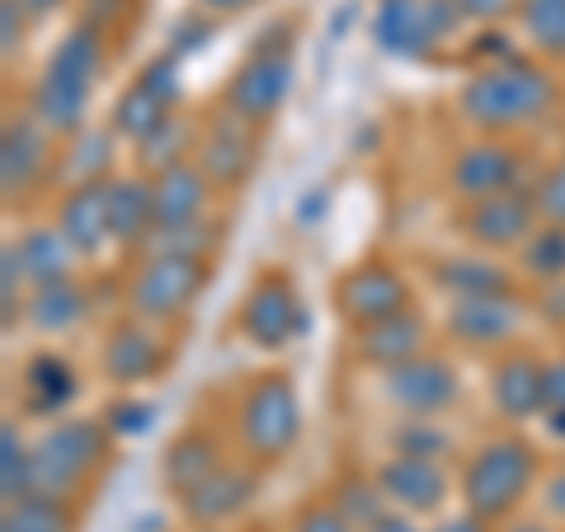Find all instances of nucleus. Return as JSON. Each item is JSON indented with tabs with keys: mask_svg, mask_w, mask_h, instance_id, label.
I'll list each match as a JSON object with an SVG mask.
<instances>
[{
	"mask_svg": "<svg viewBox=\"0 0 565 532\" xmlns=\"http://www.w3.org/2000/svg\"><path fill=\"white\" fill-rule=\"evenodd\" d=\"M462 20H476V24H500L509 14H519L523 0H452Z\"/></svg>",
	"mask_w": 565,
	"mask_h": 532,
	"instance_id": "39",
	"label": "nucleus"
},
{
	"mask_svg": "<svg viewBox=\"0 0 565 532\" xmlns=\"http://www.w3.org/2000/svg\"><path fill=\"white\" fill-rule=\"evenodd\" d=\"M396 453H411V457H444L448 453V438L434 429V419H415L396 434Z\"/></svg>",
	"mask_w": 565,
	"mask_h": 532,
	"instance_id": "37",
	"label": "nucleus"
},
{
	"mask_svg": "<svg viewBox=\"0 0 565 532\" xmlns=\"http://www.w3.org/2000/svg\"><path fill=\"white\" fill-rule=\"evenodd\" d=\"M546 411H565V359L546 363Z\"/></svg>",
	"mask_w": 565,
	"mask_h": 532,
	"instance_id": "43",
	"label": "nucleus"
},
{
	"mask_svg": "<svg viewBox=\"0 0 565 532\" xmlns=\"http://www.w3.org/2000/svg\"><path fill=\"white\" fill-rule=\"evenodd\" d=\"M151 199H156V232H180V226H199L207 199H212V180L199 170V161H180V166H166L156 170L151 180Z\"/></svg>",
	"mask_w": 565,
	"mask_h": 532,
	"instance_id": "17",
	"label": "nucleus"
},
{
	"mask_svg": "<svg viewBox=\"0 0 565 532\" xmlns=\"http://www.w3.org/2000/svg\"><path fill=\"white\" fill-rule=\"evenodd\" d=\"M20 6H24V14H47L57 0H20Z\"/></svg>",
	"mask_w": 565,
	"mask_h": 532,
	"instance_id": "49",
	"label": "nucleus"
},
{
	"mask_svg": "<svg viewBox=\"0 0 565 532\" xmlns=\"http://www.w3.org/2000/svg\"><path fill=\"white\" fill-rule=\"evenodd\" d=\"M537 199L523 189H504L490 193L481 203H467L462 212V236L476 241L481 251H523V241L537 232Z\"/></svg>",
	"mask_w": 565,
	"mask_h": 532,
	"instance_id": "12",
	"label": "nucleus"
},
{
	"mask_svg": "<svg viewBox=\"0 0 565 532\" xmlns=\"http://www.w3.org/2000/svg\"><path fill=\"white\" fill-rule=\"evenodd\" d=\"M462 24L452 0H377L373 39L392 57H429Z\"/></svg>",
	"mask_w": 565,
	"mask_h": 532,
	"instance_id": "7",
	"label": "nucleus"
},
{
	"mask_svg": "<svg viewBox=\"0 0 565 532\" xmlns=\"http://www.w3.org/2000/svg\"><path fill=\"white\" fill-rule=\"evenodd\" d=\"M334 509L349 519L353 532H367L373 523L386 519V494L377 481H363V476H344L340 490H334Z\"/></svg>",
	"mask_w": 565,
	"mask_h": 532,
	"instance_id": "34",
	"label": "nucleus"
},
{
	"mask_svg": "<svg viewBox=\"0 0 565 532\" xmlns=\"http://www.w3.org/2000/svg\"><path fill=\"white\" fill-rule=\"evenodd\" d=\"M424 340H429V330H424V316L411 307L392 316V321H377L367 330H353V349H359L363 363L373 368H401L424 353Z\"/></svg>",
	"mask_w": 565,
	"mask_h": 532,
	"instance_id": "22",
	"label": "nucleus"
},
{
	"mask_svg": "<svg viewBox=\"0 0 565 532\" xmlns=\"http://www.w3.org/2000/svg\"><path fill=\"white\" fill-rule=\"evenodd\" d=\"M542 415H546V424H552L556 434H565V411H542Z\"/></svg>",
	"mask_w": 565,
	"mask_h": 532,
	"instance_id": "50",
	"label": "nucleus"
},
{
	"mask_svg": "<svg viewBox=\"0 0 565 532\" xmlns=\"http://www.w3.org/2000/svg\"><path fill=\"white\" fill-rule=\"evenodd\" d=\"M236 434H241V448L255 462H278V457L292 453L297 434H302V401H297V386L288 372H259L245 386L241 411H236Z\"/></svg>",
	"mask_w": 565,
	"mask_h": 532,
	"instance_id": "3",
	"label": "nucleus"
},
{
	"mask_svg": "<svg viewBox=\"0 0 565 532\" xmlns=\"http://www.w3.org/2000/svg\"><path fill=\"white\" fill-rule=\"evenodd\" d=\"M292 532H353V528L334 504H307L302 513H297Z\"/></svg>",
	"mask_w": 565,
	"mask_h": 532,
	"instance_id": "40",
	"label": "nucleus"
},
{
	"mask_svg": "<svg viewBox=\"0 0 565 532\" xmlns=\"http://www.w3.org/2000/svg\"><path fill=\"white\" fill-rule=\"evenodd\" d=\"M174 99H180V62L166 52V57L141 66V76L118 95L114 132L137 141V147H147V141L174 118Z\"/></svg>",
	"mask_w": 565,
	"mask_h": 532,
	"instance_id": "9",
	"label": "nucleus"
},
{
	"mask_svg": "<svg viewBox=\"0 0 565 532\" xmlns=\"http://www.w3.org/2000/svg\"><path fill=\"white\" fill-rule=\"evenodd\" d=\"M334 307H340V316L353 330H367L377 321H392V316L411 311V283H405L396 264L367 259L334 283Z\"/></svg>",
	"mask_w": 565,
	"mask_h": 532,
	"instance_id": "10",
	"label": "nucleus"
},
{
	"mask_svg": "<svg viewBox=\"0 0 565 532\" xmlns=\"http://www.w3.org/2000/svg\"><path fill=\"white\" fill-rule=\"evenodd\" d=\"M533 476H537V453L523 438H490L486 448L471 453V462L462 471L467 513H476L486 523L514 513L527 486H533Z\"/></svg>",
	"mask_w": 565,
	"mask_h": 532,
	"instance_id": "4",
	"label": "nucleus"
},
{
	"mask_svg": "<svg viewBox=\"0 0 565 532\" xmlns=\"http://www.w3.org/2000/svg\"><path fill=\"white\" fill-rule=\"evenodd\" d=\"M57 232L66 236V245L76 255L104 251V241H114L109 236V180H81L71 189L57 212Z\"/></svg>",
	"mask_w": 565,
	"mask_h": 532,
	"instance_id": "20",
	"label": "nucleus"
},
{
	"mask_svg": "<svg viewBox=\"0 0 565 532\" xmlns=\"http://www.w3.org/2000/svg\"><path fill=\"white\" fill-rule=\"evenodd\" d=\"M438 283L457 297H494V292H509V278L504 269H494L490 259H444L438 264Z\"/></svg>",
	"mask_w": 565,
	"mask_h": 532,
	"instance_id": "31",
	"label": "nucleus"
},
{
	"mask_svg": "<svg viewBox=\"0 0 565 532\" xmlns=\"http://www.w3.org/2000/svg\"><path fill=\"white\" fill-rule=\"evenodd\" d=\"M199 170L212 180V189H236L255 166V128L232 109H222L199 137Z\"/></svg>",
	"mask_w": 565,
	"mask_h": 532,
	"instance_id": "15",
	"label": "nucleus"
},
{
	"mask_svg": "<svg viewBox=\"0 0 565 532\" xmlns=\"http://www.w3.org/2000/svg\"><path fill=\"white\" fill-rule=\"evenodd\" d=\"M519 24L527 33V43L546 57H565V0H523Z\"/></svg>",
	"mask_w": 565,
	"mask_h": 532,
	"instance_id": "33",
	"label": "nucleus"
},
{
	"mask_svg": "<svg viewBox=\"0 0 565 532\" xmlns=\"http://www.w3.org/2000/svg\"><path fill=\"white\" fill-rule=\"evenodd\" d=\"M147 405H114L109 411V429L114 434H137V429H147Z\"/></svg>",
	"mask_w": 565,
	"mask_h": 532,
	"instance_id": "42",
	"label": "nucleus"
},
{
	"mask_svg": "<svg viewBox=\"0 0 565 532\" xmlns=\"http://www.w3.org/2000/svg\"><path fill=\"white\" fill-rule=\"evenodd\" d=\"M292 91V62H288V47H278L264 39L250 62L236 66V76L226 81V95H222V109H232L236 118H245L250 128H264L278 109L282 99Z\"/></svg>",
	"mask_w": 565,
	"mask_h": 532,
	"instance_id": "8",
	"label": "nucleus"
},
{
	"mask_svg": "<svg viewBox=\"0 0 565 532\" xmlns=\"http://www.w3.org/2000/svg\"><path fill=\"white\" fill-rule=\"evenodd\" d=\"M0 494L6 504H20L24 494H33V448L14 419L0 424Z\"/></svg>",
	"mask_w": 565,
	"mask_h": 532,
	"instance_id": "30",
	"label": "nucleus"
},
{
	"mask_svg": "<svg viewBox=\"0 0 565 532\" xmlns=\"http://www.w3.org/2000/svg\"><path fill=\"white\" fill-rule=\"evenodd\" d=\"M434 532H486V519H476V513H462V519H444Z\"/></svg>",
	"mask_w": 565,
	"mask_h": 532,
	"instance_id": "45",
	"label": "nucleus"
},
{
	"mask_svg": "<svg viewBox=\"0 0 565 532\" xmlns=\"http://www.w3.org/2000/svg\"><path fill=\"white\" fill-rule=\"evenodd\" d=\"M241 334L259 349H282L302 334V297L282 274H259L241 297Z\"/></svg>",
	"mask_w": 565,
	"mask_h": 532,
	"instance_id": "11",
	"label": "nucleus"
},
{
	"mask_svg": "<svg viewBox=\"0 0 565 532\" xmlns=\"http://www.w3.org/2000/svg\"><path fill=\"white\" fill-rule=\"evenodd\" d=\"M457 372L434 359V353H419V359L401 363V368H386V401H396L401 411H411L419 419L429 415H444L448 405L457 401Z\"/></svg>",
	"mask_w": 565,
	"mask_h": 532,
	"instance_id": "14",
	"label": "nucleus"
},
{
	"mask_svg": "<svg viewBox=\"0 0 565 532\" xmlns=\"http://www.w3.org/2000/svg\"><path fill=\"white\" fill-rule=\"evenodd\" d=\"M523 326V307L514 292H494V297H457L448 311V334L457 344L490 349L509 344Z\"/></svg>",
	"mask_w": 565,
	"mask_h": 532,
	"instance_id": "16",
	"label": "nucleus"
},
{
	"mask_svg": "<svg viewBox=\"0 0 565 532\" xmlns=\"http://www.w3.org/2000/svg\"><path fill=\"white\" fill-rule=\"evenodd\" d=\"M490 396L494 411L509 419H533L546 411V363H537L533 353H509L490 372Z\"/></svg>",
	"mask_w": 565,
	"mask_h": 532,
	"instance_id": "21",
	"label": "nucleus"
},
{
	"mask_svg": "<svg viewBox=\"0 0 565 532\" xmlns=\"http://www.w3.org/2000/svg\"><path fill=\"white\" fill-rule=\"evenodd\" d=\"M71 509L66 500H52V494H24L20 504H6V519L0 532H71Z\"/></svg>",
	"mask_w": 565,
	"mask_h": 532,
	"instance_id": "32",
	"label": "nucleus"
},
{
	"mask_svg": "<svg viewBox=\"0 0 565 532\" xmlns=\"http://www.w3.org/2000/svg\"><path fill=\"white\" fill-rule=\"evenodd\" d=\"M207 283V259L199 255H151L137 269L132 288H128V307L137 321L166 326L174 316H184L193 307V297Z\"/></svg>",
	"mask_w": 565,
	"mask_h": 532,
	"instance_id": "6",
	"label": "nucleus"
},
{
	"mask_svg": "<svg viewBox=\"0 0 565 532\" xmlns=\"http://www.w3.org/2000/svg\"><path fill=\"white\" fill-rule=\"evenodd\" d=\"M250 500H255V476L245 467H222L180 504L193 523H222V519H232V513H241Z\"/></svg>",
	"mask_w": 565,
	"mask_h": 532,
	"instance_id": "25",
	"label": "nucleus"
},
{
	"mask_svg": "<svg viewBox=\"0 0 565 532\" xmlns=\"http://www.w3.org/2000/svg\"><path fill=\"white\" fill-rule=\"evenodd\" d=\"M0 47H6V57H14V47H20V39H24V6L20 0H6L0 6Z\"/></svg>",
	"mask_w": 565,
	"mask_h": 532,
	"instance_id": "41",
	"label": "nucleus"
},
{
	"mask_svg": "<svg viewBox=\"0 0 565 532\" xmlns=\"http://www.w3.org/2000/svg\"><path fill=\"white\" fill-rule=\"evenodd\" d=\"M47 170V128L33 114H14L0 132V189L14 203Z\"/></svg>",
	"mask_w": 565,
	"mask_h": 532,
	"instance_id": "19",
	"label": "nucleus"
},
{
	"mask_svg": "<svg viewBox=\"0 0 565 532\" xmlns=\"http://www.w3.org/2000/svg\"><path fill=\"white\" fill-rule=\"evenodd\" d=\"M20 259H24V274H29V283L33 288H43V283H62V278H71L66 269H71V245H66V236L57 232V226H39V232H29L20 245Z\"/></svg>",
	"mask_w": 565,
	"mask_h": 532,
	"instance_id": "29",
	"label": "nucleus"
},
{
	"mask_svg": "<svg viewBox=\"0 0 565 532\" xmlns=\"http://www.w3.org/2000/svg\"><path fill=\"white\" fill-rule=\"evenodd\" d=\"M99 71H104V33L95 24H76L47 57L39 85H33L29 114L57 137L81 132Z\"/></svg>",
	"mask_w": 565,
	"mask_h": 532,
	"instance_id": "1",
	"label": "nucleus"
},
{
	"mask_svg": "<svg viewBox=\"0 0 565 532\" xmlns=\"http://www.w3.org/2000/svg\"><path fill=\"white\" fill-rule=\"evenodd\" d=\"M203 10H217V14H232V10H245V6H255V0H199Z\"/></svg>",
	"mask_w": 565,
	"mask_h": 532,
	"instance_id": "48",
	"label": "nucleus"
},
{
	"mask_svg": "<svg viewBox=\"0 0 565 532\" xmlns=\"http://www.w3.org/2000/svg\"><path fill=\"white\" fill-rule=\"evenodd\" d=\"M20 386H24V411L29 415H62L71 401H76V372H71L66 359L57 353H39L29 359L20 372Z\"/></svg>",
	"mask_w": 565,
	"mask_h": 532,
	"instance_id": "27",
	"label": "nucleus"
},
{
	"mask_svg": "<svg viewBox=\"0 0 565 532\" xmlns=\"http://www.w3.org/2000/svg\"><path fill=\"white\" fill-rule=\"evenodd\" d=\"M367 532H419V528H415L411 519H396V513H386V519H382V523H373Z\"/></svg>",
	"mask_w": 565,
	"mask_h": 532,
	"instance_id": "47",
	"label": "nucleus"
},
{
	"mask_svg": "<svg viewBox=\"0 0 565 532\" xmlns=\"http://www.w3.org/2000/svg\"><path fill=\"white\" fill-rule=\"evenodd\" d=\"M156 232L151 180H109V236L118 245H147Z\"/></svg>",
	"mask_w": 565,
	"mask_h": 532,
	"instance_id": "28",
	"label": "nucleus"
},
{
	"mask_svg": "<svg viewBox=\"0 0 565 532\" xmlns=\"http://www.w3.org/2000/svg\"><path fill=\"white\" fill-rule=\"evenodd\" d=\"M109 453V424L104 419H62L33 443V494L66 500L95 476Z\"/></svg>",
	"mask_w": 565,
	"mask_h": 532,
	"instance_id": "5",
	"label": "nucleus"
},
{
	"mask_svg": "<svg viewBox=\"0 0 565 532\" xmlns=\"http://www.w3.org/2000/svg\"><path fill=\"white\" fill-rule=\"evenodd\" d=\"M161 368H166V344L141 321H122L109 330V340H104V372L114 382L132 386V382L156 377Z\"/></svg>",
	"mask_w": 565,
	"mask_h": 532,
	"instance_id": "23",
	"label": "nucleus"
},
{
	"mask_svg": "<svg viewBox=\"0 0 565 532\" xmlns=\"http://www.w3.org/2000/svg\"><path fill=\"white\" fill-rule=\"evenodd\" d=\"M85 316H90V292L81 288L76 278H62V283H43V288L29 292V307H24V321L43 334H66L76 330Z\"/></svg>",
	"mask_w": 565,
	"mask_h": 532,
	"instance_id": "26",
	"label": "nucleus"
},
{
	"mask_svg": "<svg viewBox=\"0 0 565 532\" xmlns=\"http://www.w3.org/2000/svg\"><path fill=\"white\" fill-rule=\"evenodd\" d=\"M519 170H523V156L509 147V141H471L452 156L448 166V184L462 203H481L490 193H504V189H519Z\"/></svg>",
	"mask_w": 565,
	"mask_h": 532,
	"instance_id": "13",
	"label": "nucleus"
},
{
	"mask_svg": "<svg viewBox=\"0 0 565 532\" xmlns=\"http://www.w3.org/2000/svg\"><path fill=\"white\" fill-rule=\"evenodd\" d=\"M537 212H542V222H556V226H565V161L561 166H552L542 174V184H537Z\"/></svg>",
	"mask_w": 565,
	"mask_h": 532,
	"instance_id": "38",
	"label": "nucleus"
},
{
	"mask_svg": "<svg viewBox=\"0 0 565 532\" xmlns=\"http://www.w3.org/2000/svg\"><path fill=\"white\" fill-rule=\"evenodd\" d=\"M457 104H462V114L481 132H504V128H523V123H533L552 109L556 81L537 62L509 57L500 66H476L467 85L457 91Z\"/></svg>",
	"mask_w": 565,
	"mask_h": 532,
	"instance_id": "2",
	"label": "nucleus"
},
{
	"mask_svg": "<svg viewBox=\"0 0 565 532\" xmlns=\"http://www.w3.org/2000/svg\"><path fill=\"white\" fill-rule=\"evenodd\" d=\"M523 269L533 278H542V283L565 278V226L542 222L537 232L523 241Z\"/></svg>",
	"mask_w": 565,
	"mask_h": 532,
	"instance_id": "35",
	"label": "nucleus"
},
{
	"mask_svg": "<svg viewBox=\"0 0 565 532\" xmlns=\"http://www.w3.org/2000/svg\"><path fill=\"white\" fill-rule=\"evenodd\" d=\"M546 504H552L561 519H565V471H556L552 476V486H546Z\"/></svg>",
	"mask_w": 565,
	"mask_h": 532,
	"instance_id": "46",
	"label": "nucleus"
},
{
	"mask_svg": "<svg viewBox=\"0 0 565 532\" xmlns=\"http://www.w3.org/2000/svg\"><path fill=\"white\" fill-rule=\"evenodd\" d=\"M226 462H222V448L212 443L203 429H189V434H180L166 448V462H161V481H166V490L170 494H180V500H189L193 490H199L212 471H222Z\"/></svg>",
	"mask_w": 565,
	"mask_h": 532,
	"instance_id": "24",
	"label": "nucleus"
},
{
	"mask_svg": "<svg viewBox=\"0 0 565 532\" xmlns=\"http://www.w3.org/2000/svg\"><path fill=\"white\" fill-rule=\"evenodd\" d=\"M377 486L386 494V504H396L405 513H434L448 500V476L438 467V457H411V453L386 457L377 471Z\"/></svg>",
	"mask_w": 565,
	"mask_h": 532,
	"instance_id": "18",
	"label": "nucleus"
},
{
	"mask_svg": "<svg viewBox=\"0 0 565 532\" xmlns=\"http://www.w3.org/2000/svg\"><path fill=\"white\" fill-rule=\"evenodd\" d=\"M90 6H95V0H90ZM122 6H128V0H99V10H90V20H85V24H95V29L114 24V20H122Z\"/></svg>",
	"mask_w": 565,
	"mask_h": 532,
	"instance_id": "44",
	"label": "nucleus"
},
{
	"mask_svg": "<svg viewBox=\"0 0 565 532\" xmlns=\"http://www.w3.org/2000/svg\"><path fill=\"white\" fill-rule=\"evenodd\" d=\"M509 532H546L542 523H519V528H509Z\"/></svg>",
	"mask_w": 565,
	"mask_h": 532,
	"instance_id": "51",
	"label": "nucleus"
},
{
	"mask_svg": "<svg viewBox=\"0 0 565 532\" xmlns=\"http://www.w3.org/2000/svg\"><path fill=\"white\" fill-rule=\"evenodd\" d=\"M24 283H29L24 259H20V251H14V245H6V255H0V301H6V330L14 326V316L29 307V297H20Z\"/></svg>",
	"mask_w": 565,
	"mask_h": 532,
	"instance_id": "36",
	"label": "nucleus"
}]
</instances>
